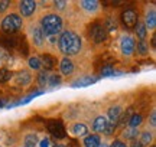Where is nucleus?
Listing matches in <instances>:
<instances>
[{
	"label": "nucleus",
	"mask_w": 156,
	"mask_h": 147,
	"mask_svg": "<svg viewBox=\"0 0 156 147\" xmlns=\"http://www.w3.org/2000/svg\"><path fill=\"white\" fill-rule=\"evenodd\" d=\"M41 62H42V67L46 71H51V69H54V67H55V59L51 56V55H44V58L41 59Z\"/></svg>",
	"instance_id": "21"
},
{
	"label": "nucleus",
	"mask_w": 156,
	"mask_h": 147,
	"mask_svg": "<svg viewBox=\"0 0 156 147\" xmlns=\"http://www.w3.org/2000/svg\"><path fill=\"white\" fill-rule=\"evenodd\" d=\"M55 147H65L64 144H55Z\"/></svg>",
	"instance_id": "40"
},
{
	"label": "nucleus",
	"mask_w": 156,
	"mask_h": 147,
	"mask_svg": "<svg viewBox=\"0 0 156 147\" xmlns=\"http://www.w3.org/2000/svg\"><path fill=\"white\" fill-rule=\"evenodd\" d=\"M54 6H55L58 10H64V9L67 7V2H55Z\"/></svg>",
	"instance_id": "34"
},
{
	"label": "nucleus",
	"mask_w": 156,
	"mask_h": 147,
	"mask_svg": "<svg viewBox=\"0 0 156 147\" xmlns=\"http://www.w3.org/2000/svg\"><path fill=\"white\" fill-rule=\"evenodd\" d=\"M48 78H49L48 72H46V71H41V72H39V77H38V82H39V85L45 87V85L48 84Z\"/></svg>",
	"instance_id": "31"
},
{
	"label": "nucleus",
	"mask_w": 156,
	"mask_h": 147,
	"mask_svg": "<svg viewBox=\"0 0 156 147\" xmlns=\"http://www.w3.org/2000/svg\"><path fill=\"white\" fill-rule=\"evenodd\" d=\"M84 147H98L101 144V138L97 134H90L84 137Z\"/></svg>",
	"instance_id": "16"
},
{
	"label": "nucleus",
	"mask_w": 156,
	"mask_h": 147,
	"mask_svg": "<svg viewBox=\"0 0 156 147\" xmlns=\"http://www.w3.org/2000/svg\"><path fill=\"white\" fill-rule=\"evenodd\" d=\"M142 120L143 117L140 115V114H133L130 120H129V127H132V128H137L140 124H142Z\"/></svg>",
	"instance_id": "24"
},
{
	"label": "nucleus",
	"mask_w": 156,
	"mask_h": 147,
	"mask_svg": "<svg viewBox=\"0 0 156 147\" xmlns=\"http://www.w3.org/2000/svg\"><path fill=\"white\" fill-rule=\"evenodd\" d=\"M110 147H127L126 143H123L122 140H114V142L110 144Z\"/></svg>",
	"instance_id": "35"
},
{
	"label": "nucleus",
	"mask_w": 156,
	"mask_h": 147,
	"mask_svg": "<svg viewBox=\"0 0 156 147\" xmlns=\"http://www.w3.org/2000/svg\"><path fill=\"white\" fill-rule=\"evenodd\" d=\"M38 147H51V142L48 137H44L42 140H41V143H39Z\"/></svg>",
	"instance_id": "33"
},
{
	"label": "nucleus",
	"mask_w": 156,
	"mask_h": 147,
	"mask_svg": "<svg viewBox=\"0 0 156 147\" xmlns=\"http://www.w3.org/2000/svg\"><path fill=\"white\" fill-rule=\"evenodd\" d=\"M152 147H155V146H152Z\"/></svg>",
	"instance_id": "42"
},
{
	"label": "nucleus",
	"mask_w": 156,
	"mask_h": 147,
	"mask_svg": "<svg viewBox=\"0 0 156 147\" xmlns=\"http://www.w3.org/2000/svg\"><path fill=\"white\" fill-rule=\"evenodd\" d=\"M6 105V100H0V108Z\"/></svg>",
	"instance_id": "39"
},
{
	"label": "nucleus",
	"mask_w": 156,
	"mask_h": 147,
	"mask_svg": "<svg viewBox=\"0 0 156 147\" xmlns=\"http://www.w3.org/2000/svg\"><path fill=\"white\" fill-rule=\"evenodd\" d=\"M122 22L126 28H134L137 23H139V16H137V12L133 9H127L122 13Z\"/></svg>",
	"instance_id": "7"
},
{
	"label": "nucleus",
	"mask_w": 156,
	"mask_h": 147,
	"mask_svg": "<svg viewBox=\"0 0 156 147\" xmlns=\"http://www.w3.org/2000/svg\"><path fill=\"white\" fill-rule=\"evenodd\" d=\"M12 77H13L12 71H9V69H6V68L0 69V84H6L7 81H10Z\"/></svg>",
	"instance_id": "25"
},
{
	"label": "nucleus",
	"mask_w": 156,
	"mask_h": 147,
	"mask_svg": "<svg viewBox=\"0 0 156 147\" xmlns=\"http://www.w3.org/2000/svg\"><path fill=\"white\" fill-rule=\"evenodd\" d=\"M62 19L55 13L45 15L41 19V29L44 32L45 36H56L62 30Z\"/></svg>",
	"instance_id": "2"
},
{
	"label": "nucleus",
	"mask_w": 156,
	"mask_h": 147,
	"mask_svg": "<svg viewBox=\"0 0 156 147\" xmlns=\"http://www.w3.org/2000/svg\"><path fill=\"white\" fill-rule=\"evenodd\" d=\"M151 125L152 127H155L156 125V114H155V111L151 114Z\"/></svg>",
	"instance_id": "37"
},
{
	"label": "nucleus",
	"mask_w": 156,
	"mask_h": 147,
	"mask_svg": "<svg viewBox=\"0 0 156 147\" xmlns=\"http://www.w3.org/2000/svg\"><path fill=\"white\" fill-rule=\"evenodd\" d=\"M98 147H108V146H107V144H100Z\"/></svg>",
	"instance_id": "41"
},
{
	"label": "nucleus",
	"mask_w": 156,
	"mask_h": 147,
	"mask_svg": "<svg viewBox=\"0 0 156 147\" xmlns=\"http://www.w3.org/2000/svg\"><path fill=\"white\" fill-rule=\"evenodd\" d=\"M80 5H81L84 12L91 13V15L97 13L98 9H100V2H97V0H84V2H81Z\"/></svg>",
	"instance_id": "11"
},
{
	"label": "nucleus",
	"mask_w": 156,
	"mask_h": 147,
	"mask_svg": "<svg viewBox=\"0 0 156 147\" xmlns=\"http://www.w3.org/2000/svg\"><path fill=\"white\" fill-rule=\"evenodd\" d=\"M29 36H30V40L36 48H42L45 43V35L42 32L41 26H32L29 29Z\"/></svg>",
	"instance_id": "8"
},
{
	"label": "nucleus",
	"mask_w": 156,
	"mask_h": 147,
	"mask_svg": "<svg viewBox=\"0 0 156 147\" xmlns=\"http://www.w3.org/2000/svg\"><path fill=\"white\" fill-rule=\"evenodd\" d=\"M130 147H142V144H140L139 142H136V140H134V142L132 143V146H130Z\"/></svg>",
	"instance_id": "38"
},
{
	"label": "nucleus",
	"mask_w": 156,
	"mask_h": 147,
	"mask_svg": "<svg viewBox=\"0 0 156 147\" xmlns=\"http://www.w3.org/2000/svg\"><path fill=\"white\" fill-rule=\"evenodd\" d=\"M146 26V29H153L156 28V13H155V9H151V10H147L146 13V17H145V23H143Z\"/></svg>",
	"instance_id": "15"
},
{
	"label": "nucleus",
	"mask_w": 156,
	"mask_h": 147,
	"mask_svg": "<svg viewBox=\"0 0 156 147\" xmlns=\"http://www.w3.org/2000/svg\"><path fill=\"white\" fill-rule=\"evenodd\" d=\"M59 69H61L62 75L68 77V75H71V74L74 72L75 67H74V62L69 59V58H62L61 62H59Z\"/></svg>",
	"instance_id": "12"
},
{
	"label": "nucleus",
	"mask_w": 156,
	"mask_h": 147,
	"mask_svg": "<svg viewBox=\"0 0 156 147\" xmlns=\"http://www.w3.org/2000/svg\"><path fill=\"white\" fill-rule=\"evenodd\" d=\"M123 114V107L122 105H113V107L108 108L107 111V117L110 120V124L116 125L119 121H120V117Z\"/></svg>",
	"instance_id": "10"
},
{
	"label": "nucleus",
	"mask_w": 156,
	"mask_h": 147,
	"mask_svg": "<svg viewBox=\"0 0 156 147\" xmlns=\"http://www.w3.org/2000/svg\"><path fill=\"white\" fill-rule=\"evenodd\" d=\"M107 30V33L108 32H114L117 29V25H116V22H113V19H107L106 20V28H104Z\"/></svg>",
	"instance_id": "32"
},
{
	"label": "nucleus",
	"mask_w": 156,
	"mask_h": 147,
	"mask_svg": "<svg viewBox=\"0 0 156 147\" xmlns=\"http://www.w3.org/2000/svg\"><path fill=\"white\" fill-rule=\"evenodd\" d=\"M23 146L25 147H38V136L35 133H29L23 138Z\"/></svg>",
	"instance_id": "19"
},
{
	"label": "nucleus",
	"mask_w": 156,
	"mask_h": 147,
	"mask_svg": "<svg viewBox=\"0 0 156 147\" xmlns=\"http://www.w3.org/2000/svg\"><path fill=\"white\" fill-rule=\"evenodd\" d=\"M137 52H139L140 55H147V52H149V45L146 43L145 40H140L139 43H137Z\"/></svg>",
	"instance_id": "29"
},
{
	"label": "nucleus",
	"mask_w": 156,
	"mask_h": 147,
	"mask_svg": "<svg viewBox=\"0 0 156 147\" xmlns=\"http://www.w3.org/2000/svg\"><path fill=\"white\" fill-rule=\"evenodd\" d=\"M101 75L103 77H112V75H116V71L112 65H104L103 69H101Z\"/></svg>",
	"instance_id": "30"
},
{
	"label": "nucleus",
	"mask_w": 156,
	"mask_h": 147,
	"mask_svg": "<svg viewBox=\"0 0 156 147\" xmlns=\"http://www.w3.org/2000/svg\"><path fill=\"white\" fill-rule=\"evenodd\" d=\"M36 6L38 5L34 0H23V2H19V12L22 16L29 17L36 12Z\"/></svg>",
	"instance_id": "9"
},
{
	"label": "nucleus",
	"mask_w": 156,
	"mask_h": 147,
	"mask_svg": "<svg viewBox=\"0 0 156 147\" xmlns=\"http://www.w3.org/2000/svg\"><path fill=\"white\" fill-rule=\"evenodd\" d=\"M28 65L30 69H34V71H39V69L42 68V62H41V58L38 56H30L28 59Z\"/></svg>",
	"instance_id": "22"
},
{
	"label": "nucleus",
	"mask_w": 156,
	"mask_h": 147,
	"mask_svg": "<svg viewBox=\"0 0 156 147\" xmlns=\"http://www.w3.org/2000/svg\"><path fill=\"white\" fill-rule=\"evenodd\" d=\"M71 131H73L74 136L84 137V136H87V134H88V127L84 124V123H75V124L73 125Z\"/></svg>",
	"instance_id": "18"
},
{
	"label": "nucleus",
	"mask_w": 156,
	"mask_h": 147,
	"mask_svg": "<svg viewBox=\"0 0 156 147\" xmlns=\"http://www.w3.org/2000/svg\"><path fill=\"white\" fill-rule=\"evenodd\" d=\"M17 38L12 36V35H3L0 36V45L5 46V48H15L17 45Z\"/></svg>",
	"instance_id": "17"
},
{
	"label": "nucleus",
	"mask_w": 156,
	"mask_h": 147,
	"mask_svg": "<svg viewBox=\"0 0 156 147\" xmlns=\"http://www.w3.org/2000/svg\"><path fill=\"white\" fill-rule=\"evenodd\" d=\"M48 131L51 133V136L55 137L56 140H62V138H65V136H67L62 123L61 121H56V120H52V121L48 123Z\"/></svg>",
	"instance_id": "6"
},
{
	"label": "nucleus",
	"mask_w": 156,
	"mask_h": 147,
	"mask_svg": "<svg viewBox=\"0 0 156 147\" xmlns=\"http://www.w3.org/2000/svg\"><path fill=\"white\" fill-rule=\"evenodd\" d=\"M93 82H95V78H90V77H85V78L78 79L77 82H74L73 87H84V85H90V84H93Z\"/></svg>",
	"instance_id": "27"
},
{
	"label": "nucleus",
	"mask_w": 156,
	"mask_h": 147,
	"mask_svg": "<svg viewBox=\"0 0 156 147\" xmlns=\"http://www.w3.org/2000/svg\"><path fill=\"white\" fill-rule=\"evenodd\" d=\"M90 39L94 43H103L107 39V30L104 29V26L98 25V23L93 25L90 29Z\"/></svg>",
	"instance_id": "4"
},
{
	"label": "nucleus",
	"mask_w": 156,
	"mask_h": 147,
	"mask_svg": "<svg viewBox=\"0 0 156 147\" xmlns=\"http://www.w3.org/2000/svg\"><path fill=\"white\" fill-rule=\"evenodd\" d=\"M58 46L62 53L65 55H77L83 48V42H81L80 35H77L73 30H65L62 32L58 39Z\"/></svg>",
	"instance_id": "1"
},
{
	"label": "nucleus",
	"mask_w": 156,
	"mask_h": 147,
	"mask_svg": "<svg viewBox=\"0 0 156 147\" xmlns=\"http://www.w3.org/2000/svg\"><path fill=\"white\" fill-rule=\"evenodd\" d=\"M107 125H108V120H107L106 117L100 115V117H97V118L94 120V123H93V130H94L95 133H104L107 128Z\"/></svg>",
	"instance_id": "13"
},
{
	"label": "nucleus",
	"mask_w": 156,
	"mask_h": 147,
	"mask_svg": "<svg viewBox=\"0 0 156 147\" xmlns=\"http://www.w3.org/2000/svg\"><path fill=\"white\" fill-rule=\"evenodd\" d=\"M23 26V20L22 17L16 15V13H10V15H7V16L3 19V22H2V30L5 32L6 35H13L19 32Z\"/></svg>",
	"instance_id": "3"
},
{
	"label": "nucleus",
	"mask_w": 156,
	"mask_h": 147,
	"mask_svg": "<svg viewBox=\"0 0 156 147\" xmlns=\"http://www.w3.org/2000/svg\"><path fill=\"white\" fill-rule=\"evenodd\" d=\"M61 82H62L61 75H56V74L51 75L49 78H48V84H49V87H56V85H59Z\"/></svg>",
	"instance_id": "28"
},
{
	"label": "nucleus",
	"mask_w": 156,
	"mask_h": 147,
	"mask_svg": "<svg viewBox=\"0 0 156 147\" xmlns=\"http://www.w3.org/2000/svg\"><path fill=\"white\" fill-rule=\"evenodd\" d=\"M139 136V130L137 128H132V127H129L126 130L123 131V138H126V140H132L134 142L136 138Z\"/></svg>",
	"instance_id": "20"
},
{
	"label": "nucleus",
	"mask_w": 156,
	"mask_h": 147,
	"mask_svg": "<svg viewBox=\"0 0 156 147\" xmlns=\"http://www.w3.org/2000/svg\"><path fill=\"white\" fill-rule=\"evenodd\" d=\"M136 35H137V38L140 40H145L146 35H147V29L143 23H137V28H136Z\"/></svg>",
	"instance_id": "26"
},
{
	"label": "nucleus",
	"mask_w": 156,
	"mask_h": 147,
	"mask_svg": "<svg viewBox=\"0 0 156 147\" xmlns=\"http://www.w3.org/2000/svg\"><path fill=\"white\" fill-rule=\"evenodd\" d=\"M134 49H136V43H134V39L129 35H123L120 38V51L124 56H130L133 55Z\"/></svg>",
	"instance_id": "5"
},
{
	"label": "nucleus",
	"mask_w": 156,
	"mask_h": 147,
	"mask_svg": "<svg viewBox=\"0 0 156 147\" xmlns=\"http://www.w3.org/2000/svg\"><path fill=\"white\" fill-rule=\"evenodd\" d=\"M9 2H0V12H5L7 7H9Z\"/></svg>",
	"instance_id": "36"
},
{
	"label": "nucleus",
	"mask_w": 156,
	"mask_h": 147,
	"mask_svg": "<svg viewBox=\"0 0 156 147\" xmlns=\"http://www.w3.org/2000/svg\"><path fill=\"white\" fill-rule=\"evenodd\" d=\"M30 82H32V75H30L28 71H22V72L17 74V77H16V84L17 85H20V87H28Z\"/></svg>",
	"instance_id": "14"
},
{
	"label": "nucleus",
	"mask_w": 156,
	"mask_h": 147,
	"mask_svg": "<svg viewBox=\"0 0 156 147\" xmlns=\"http://www.w3.org/2000/svg\"><path fill=\"white\" fill-rule=\"evenodd\" d=\"M153 142V134H152L151 131H143L142 133V137H140V144L142 146H149L151 143Z\"/></svg>",
	"instance_id": "23"
}]
</instances>
